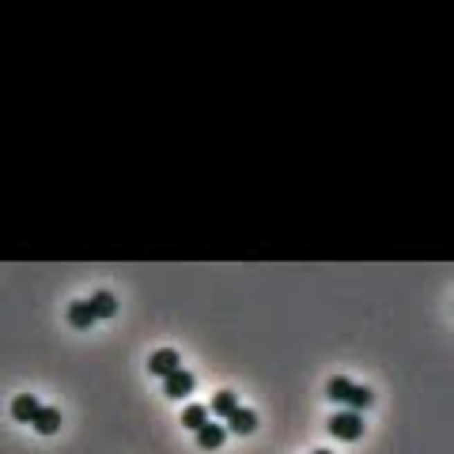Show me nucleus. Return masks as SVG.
Masks as SVG:
<instances>
[{"label":"nucleus","mask_w":454,"mask_h":454,"mask_svg":"<svg viewBox=\"0 0 454 454\" xmlns=\"http://www.w3.org/2000/svg\"><path fill=\"white\" fill-rule=\"evenodd\" d=\"M182 367V356H178V348H159V352H152V363H148V371L156 379H167V375H174V371Z\"/></svg>","instance_id":"obj_3"},{"label":"nucleus","mask_w":454,"mask_h":454,"mask_svg":"<svg viewBox=\"0 0 454 454\" xmlns=\"http://www.w3.org/2000/svg\"><path fill=\"white\" fill-rule=\"evenodd\" d=\"M239 409V397H235L231 390H220L212 397V405H208V412H212V417H231V412Z\"/></svg>","instance_id":"obj_12"},{"label":"nucleus","mask_w":454,"mask_h":454,"mask_svg":"<svg viewBox=\"0 0 454 454\" xmlns=\"http://www.w3.org/2000/svg\"><path fill=\"white\" fill-rule=\"evenodd\" d=\"M87 303H91L95 318H113V314H118V299H113L110 291H95V296L87 299Z\"/></svg>","instance_id":"obj_11"},{"label":"nucleus","mask_w":454,"mask_h":454,"mask_svg":"<svg viewBox=\"0 0 454 454\" xmlns=\"http://www.w3.org/2000/svg\"><path fill=\"white\" fill-rule=\"evenodd\" d=\"M326 394L334 397V401H340V405H348V409H371V401H375V394L367 390V386H356L352 379H345V375H334L326 383Z\"/></svg>","instance_id":"obj_1"},{"label":"nucleus","mask_w":454,"mask_h":454,"mask_svg":"<svg viewBox=\"0 0 454 454\" xmlns=\"http://www.w3.org/2000/svg\"><path fill=\"white\" fill-rule=\"evenodd\" d=\"M30 424H35L42 435H53L57 428H61V409H53V405H42V409L35 412V420H30Z\"/></svg>","instance_id":"obj_9"},{"label":"nucleus","mask_w":454,"mask_h":454,"mask_svg":"<svg viewBox=\"0 0 454 454\" xmlns=\"http://www.w3.org/2000/svg\"><path fill=\"white\" fill-rule=\"evenodd\" d=\"M224 439H227V428H224V424H212V420H208V424L197 432V447H201V451L224 447Z\"/></svg>","instance_id":"obj_8"},{"label":"nucleus","mask_w":454,"mask_h":454,"mask_svg":"<svg viewBox=\"0 0 454 454\" xmlns=\"http://www.w3.org/2000/svg\"><path fill=\"white\" fill-rule=\"evenodd\" d=\"M193 386H197V379H193L185 367H178L174 375H167V379H163V394H167V397H174V401L190 397V394H193Z\"/></svg>","instance_id":"obj_4"},{"label":"nucleus","mask_w":454,"mask_h":454,"mask_svg":"<svg viewBox=\"0 0 454 454\" xmlns=\"http://www.w3.org/2000/svg\"><path fill=\"white\" fill-rule=\"evenodd\" d=\"M208 420H212L208 405H185V409H182V428H190V432H201Z\"/></svg>","instance_id":"obj_10"},{"label":"nucleus","mask_w":454,"mask_h":454,"mask_svg":"<svg viewBox=\"0 0 454 454\" xmlns=\"http://www.w3.org/2000/svg\"><path fill=\"white\" fill-rule=\"evenodd\" d=\"M254 428H257V412L254 409H242L239 405V409L227 417V432H235V435H250Z\"/></svg>","instance_id":"obj_5"},{"label":"nucleus","mask_w":454,"mask_h":454,"mask_svg":"<svg viewBox=\"0 0 454 454\" xmlns=\"http://www.w3.org/2000/svg\"><path fill=\"white\" fill-rule=\"evenodd\" d=\"M329 435H334V439H348V443L363 439V412H356V409L334 412V417H329Z\"/></svg>","instance_id":"obj_2"},{"label":"nucleus","mask_w":454,"mask_h":454,"mask_svg":"<svg viewBox=\"0 0 454 454\" xmlns=\"http://www.w3.org/2000/svg\"><path fill=\"white\" fill-rule=\"evenodd\" d=\"M69 322H72L76 329H91L99 318H95V311H91V303H87V299H76V303H69Z\"/></svg>","instance_id":"obj_7"},{"label":"nucleus","mask_w":454,"mask_h":454,"mask_svg":"<svg viewBox=\"0 0 454 454\" xmlns=\"http://www.w3.org/2000/svg\"><path fill=\"white\" fill-rule=\"evenodd\" d=\"M314 454H329V451H314Z\"/></svg>","instance_id":"obj_13"},{"label":"nucleus","mask_w":454,"mask_h":454,"mask_svg":"<svg viewBox=\"0 0 454 454\" xmlns=\"http://www.w3.org/2000/svg\"><path fill=\"white\" fill-rule=\"evenodd\" d=\"M38 409H42V401H38L35 394H19V397H15V401H12V417L19 420V424H30Z\"/></svg>","instance_id":"obj_6"}]
</instances>
